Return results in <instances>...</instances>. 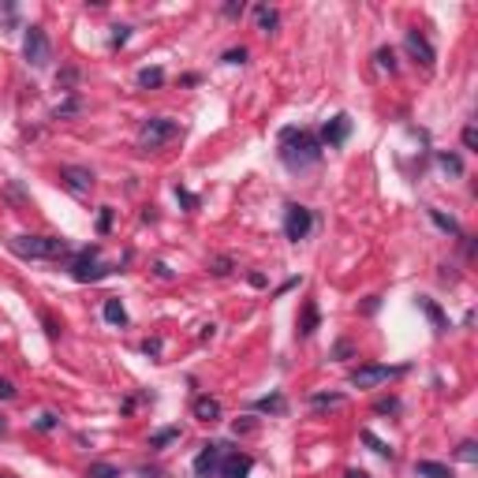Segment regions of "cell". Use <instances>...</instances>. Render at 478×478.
Returning <instances> with one entry per match:
<instances>
[{
  "label": "cell",
  "instance_id": "obj_20",
  "mask_svg": "<svg viewBox=\"0 0 478 478\" xmlns=\"http://www.w3.org/2000/svg\"><path fill=\"white\" fill-rule=\"evenodd\" d=\"M430 220L441 228V232H448V236H459V225H456V220H452V217H445V213H441V209H433V206H430Z\"/></svg>",
  "mask_w": 478,
  "mask_h": 478
},
{
  "label": "cell",
  "instance_id": "obj_34",
  "mask_svg": "<svg viewBox=\"0 0 478 478\" xmlns=\"http://www.w3.org/2000/svg\"><path fill=\"white\" fill-rule=\"evenodd\" d=\"M247 60V49H228L225 53V64H243Z\"/></svg>",
  "mask_w": 478,
  "mask_h": 478
},
{
  "label": "cell",
  "instance_id": "obj_24",
  "mask_svg": "<svg viewBox=\"0 0 478 478\" xmlns=\"http://www.w3.org/2000/svg\"><path fill=\"white\" fill-rule=\"evenodd\" d=\"M179 437V426H168V430H157L150 437V448H161V445H168V441H176Z\"/></svg>",
  "mask_w": 478,
  "mask_h": 478
},
{
  "label": "cell",
  "instance_id": "obj_16",
  "mask_svg": "<svg viewBox=\"0 0 478 478\" xmlns=\"http://www.w3.org/2000/svg\"><path fill=\"white\" fill-rule=\"evenodd\" d=\"M415 475L418 478H452V471L445 464H433V459H418L415 464Z\"/></svg>",
  "mask_w": 478,
  "mask_h": 478
},
{
  "label": "cell",
  "instance_id": "obj_2",
  "mask_svg": "<svg viewBox=\"0 0 478 478\" xmlns=\"http://www.w3.org/2000/svg\"><path fill=\"white\" fill-rule=\"evenodd\" d=\"M12 251L19 254V258L53 262V258H64L71 247H67V239H60V236H15L12 239Z\"/></svg>",
  "mask_w": 478,
  "mask_h": 478
},
{
  "label": "cell",
  "instance_id": "obj_42",
  "mask_svg": "<svg viewBox=\"0 0 478 478\" xmlns=\"http://www.w3.org/2000/svg\"><path fill=\"white\" fill-rule=\"evenodd\" d=\"M176 198H179V202H183V206H194V194H187V191H179V187H176Z\"/></svg>",
  "mask_w": 478,
  "mask_h": 478
},
{
  "label": "cell",
  "instance_id": "obj_21",
  "mask_svg": "<svg viewBox=\"0 0 478 478\" xmlns=\"http://www.w3.org/2000/svg\"><path fill=\"white\" fill-rule=\"evenodd\" d=\"M314 329H318V306L306 303V306H303V326H299V332H303V337H310Z\"/></svg>",
  "mask_w": 478,
  "mask_h": 478
},
{
  "label": "cell",
  "instance_id": "obj_4",
  "mask_svg": "<svg viewBox=\"0 0 478 478\" xmlns=\"http://www.w3.org/2000/svg\"><path fill=\"white\" fill-rule=\"evenodd\" d=\"M23 56H27L30 67H45L53 60V45H49L45 27H27V38H23Z\"/></svg>",
  "mask_w": 478,
  "mask_h": 478
},
{
  "label": "cell",
  "instance_id": "obj_36",
  "mask_svg": "<svg viewBox=\"0 0 478 478\" xmlns=\"http://www.w3.org/2000/svg\"><path fill=\"white\" fill-rule=\"evenodd\" d=\"M225 15H228V19H239V15H243V0H232V4H225Z\"/></svg>",
  "mask_w": 478,
  "mask_h": 478
},
{
  "label": "cell",
  "instance_id": "obj_7",
  "mask_svg": "<svg viewBox=\"0 0 478 478\" xmlns=\"http://www.w3.org/2000/svg\"><path fill=\"white\" fill-rule=\"evenodd\" d=\"M404 370V366H358L352 374V385L355 389H374V385H385L389 378H396V374Z\"/></svg>",
  "mask_w": 478,
  "mask_h": 478
},
{
  "label": "cell",
  "instance_id": "obj_8",
  "mask_svg": "<svg viewBox=\"0 0 478 478\" xmlns=\"http://www.w3.org/2000/svg\"><path fill=\"white\" fill-rule=\"evenodd\" d=\"M251 467H254V459L247 456V452H225V456H220V467H217V475L220 478H247L251 475Z\"/></svg>",
  "mask_w": 478,
  "mask_h": 478
},
{
  "label": "cell",
  "instance_id": "obj_23",
  "mask_svg": "<svg viewBox=\"0 0 478 478\" xmlns=\"http://www.w3.org/2000/svg\"><path fill=\"white\" fill-rule=\"evenodd\" d=\"M79 109H82V101H79V98H67L64 105H56V109H53V120H67V116L79 113Z\"/></svg>",
  "mask_w": 478,
  "mask_h": 478
},
{
  "label": "cell",
  "instance_id": "obj_38",
  "mask_svg": "<svg viewBox=\"0 0 478 478\" xmlns=\"http://www.w3.org/2000/svg\"><path fill=\"white\" fill-rule=\"evenodd\" d=\"M464 146H467V150L478 146V131H475V127H464Z\"/></svg>",
  "mask_w": 478,
  "mask_h": 478
},
{
  "label": "cell",
  "instance_id": "obj_15",
  "mask_svg": "<svg viewBox=\"0 0 478 478\" xmlns=\"http://www.w3.org/2000/svg\"><path fill=\"white\" fill-rule=\"evenodd\" d=\"M254 15H258V30H262V34H273V30L280 27L277 8H269V4H258V8H254Z\"/></svg>",
  "mask_w": 478,
  "mask_h": 478
},
{
  "label": "cell",
  "instance_id": "obj_44",
  "mask_svg": "<svg viewBox=\"0 0 478 478\" xmlns=\"http://www.w3.org/2000/svg\"><path fill=\"white\" fill-rule=\"evenodd\" d=\"M344 478H370V475H366V471H348Z\"/></svg>",
  "mask_w": 478,
  "mask_h": 478
},
{
  "label": "cell",
  "instance_id": "obj_29",
  "mask_svg": "<svg viewBox=\"0 0 478 478\" xmlns=\"http://www.w3.org/2000/svg\"><path fill=\"white\" fill-rule=\"evenodd\" d=\"M456 456L464 459V464H475V459H478V445H475V441H464V445L456 448Z\"/></svg>",
  "mask_w": 478,
  "mask_h": 478
},
{
  "label": "cell",
  "instance_id": "obj_43",
  "mask_svg": "<svg viewBox=\"0 0 478 478\" xmlns=\"http://www.w3.org/2000/svg\"><path fill=\"white\" fill-rule=\"evenodd\" d=\"M139 478H165V471H157V467H153V471H142Z\"/></svg>",
  "mask_w": 478,
  "mask_h": 478
},
{
  "label": "cell",
  "instance_id": "obj_6",
  "mask_svg": "<svg viewBox=\"0 0 478 478\" xmlns=\"http://www.w3.org/2000/svg\"><path fill=\"white\" fill-rule=\"evenodd\" d=\"M314 228V213L306 206H288V217H284V236L292 239V243H299V239H306Z\"/></svg>",
  "mask_w": 478,
  "mask_h": 478
},
{
  "label": "cell",
  "instance_id": "obj_9",
  "mask_svg": "<svg viewBox=\"0 0 478 478\" xmlns=\"http://www.w3.org/2000/svg\"><path fill=\"white\" fill-rule=\"evenodd\" d=\"M220 456H225V445H217V441H209V445H202L198 459H194V475H198V478H209V475H217V467H220Z\"/></svg>",
  "mask_w": 478,
  "mask_h": 478
},
{
  "label": "cell",
  "instance_id": "obj_41",
  "mask_svg": "<svg viewBox=\"0 0 478 478\" xmlns=\"http://www.w3.org/2000/svg\"><path fill=\"white\" fill-rule=\"evenodd\" d=\"M378 411H381V415H385V411H400V404H396V400H381Z\"/></svg>",
  "mask_w": 478,
  "mask_h": 478
},
{
  "label": "cell",
  "instance_id": "obj_19",
  "mask_svg": "<svg viewBox=\"0 0 478 478\" xmlns=\"http://www.w3.org/2000/svg\"><path fill=\"white\" fill-rule=\"evenodd\" d=\"M437 165H441V172H448V176H464V161H459L456 153H448V150L437 153Z\"/></svg>",
  "mask_w": 478,
  "mask_h": 478
},
{
  "label": "cell",
  "instance_id": "obj_1",
  "mask_svg": "<svg viewBox=\"0 0 478 478\" xmlns=\"http://www.w3.org/2000/svg\"><path fill=\"white\" fill-rule=\"evenodd\" d=\"M280 157H284L288 168H310V165L321 161V142L314 139L310 131L284 127V131H280Z\"/></svg>",
  "mask_w": 478,
  "mask_h": 478
},
{
  "label": "cell",
  "instance_id": "obj_33",
  "mask_svg": "<svg viewBox=\"0 0 478 478\" xmlns=\"http://www.w3.org/2000/svg\"><path fill=\"white\" fill-rule=\"evenodd\" d=\"M109 228H113V209H101V217H98V232H109Z\"/></svg>",
  "mask_w": 478,
  "mask_h": 478
},
{
  "label": "cell",
  "instance_id": "obj_31",
  "mask_svg": "<svg viewBox=\"0 0 478 478\" xmlns=\"http://www.w3.org/2000/svg\"><path fill=\"white\" fill-rule=\"evenodd\" d=\"M34 426H38V430H41V433H49V430H56V426H60V418L45 411V415H41V418H38V422H34Z\"/></svg>",
  "mask_w": 478,
  "mask_h": 478
},
{
  "label": "cell",
  "instance_id": "obj_22",
  "mask_svg": "<svg viewBox=\"0 0 478 478\" xmlns=\"http://www.w3.org/2000/svg\"><path fill=\"white\" fill-rule=\"evenodd\" d=\"M258 411L284 415V396H280V392H273V396H262V400H258Z\"/></svg>",
  "mask_w": 478,
  "mask_h": 478
},
{
  "label": "cell",
  "instance_id": "obj_27",
  "mask_svg": "<svg viewBox=\"0 0 478 478\" xmlns=\"http://www.w3.org/2000/svg\"><path fill=\"white\" fill-rule=\"evenodd\" d=\"M310 404L314 407H337V404H344V396H340V392H329V396H326V392H318Z\"/></svg>",
  "mask_w": 478,
  "mask_h": 478
},
{
  "label": "cell",
  "instance_id": "obj_40",
  "mask_svg": "<svg viewBox=\"0 0 478 478\" xmlns=\"http://www.w3.org/2000/svg\"><path fill=\"white\" fill-rule=\"evenodd\" d=\"M0 400H15V385L4 381V378H0Z\"/></svg>",
  "mask_w": 478,
  "mask_h": 478
},
{
  "label": "cell",
  "instance_id": "obj_17",
  "mask_svg": "<svg viewBox=\"0 0 478 478\" xmlns=\"http://www.w3.org/2000/svg\"><path fill=\"white\" fill-rule=\"evenodd\" d=\"M105 321L109 326H127V310L120 299H105Z\"/></svg>",
  "mask_w": 478,
  "mask_h": 478
},
{
  "label": "cell",
  "instance_id": "obj_14",
  "mask_svg": "<svg viewBox=\"0 0 478 478\" xmlns=\"http://www.w3.org/2000/svg\"><path fill=\"white\" fill-rule=\"evenodd\" d=\"M418 310H422V314H426V318H430V321H433V329H437V332H445V329H448V321H445V314H441V306H437V303H433V299H426V295H418Z\"/></svg>",
  "mask_w": 478,
  "mask_h": 478
},
{
  "label": "cell",
  "instance_id": "obj_35",
  "mask_svg": "<svg viewBox=\"0 0 478 478\" xmlns=\"http://www.w3.org/2000/svg\"><path fill=\"white\" fill-rule=\"evenodd\" d=\"M142 352H146V355H161V337H150V340H142Z\"/></svg>",
  "mask_w": 478,
  "mask_h": 478
},
{
  "label": "cell",
  "instance_id": "obj_37",
  "mask_svg": "<svg viewBox=\"0 0 478 478\" xmlns=\"http://www.w3.org/2000/svg\"><path fill=\"white\" fill-rule=\"evenodd\" d=\"M127 38H131V27H116V34H113V45H127Z\"/></svg>",
  "mask_w": 478,
  "mask_h": 478
},
{
  "label": "cell",
  "instance_id": "obj_26",
  "mask_svg": "<svg viewBox=\"0 0 478 478\" xmlns=\"http://www.w3.org/2000/svg\"><path fill=\"white\" fill-rule=\"evenodd\" d=\"M87 478H120V471H116L113 464H90Z\"/></svg>",
  "mask_w": 478,
  "mask_h": 478
},
{
  "label": "cell",
  "instance_id": "obj_10",
  "mask_svg": "<svg viewBox=\"0 0 478 478\" xmlns=\"http://www.w3.org/2000/svg\"><path fill=\"white\" fill-rule=\"evenodd\" d=\"M348 135H352V116H348V113H337L326 127H321V139H326V146H344Z\"/></svg>",
  "mask_w": 478,
  "mask_h": 478
},
{
  "label": "cell",
  "instance_id": "obj_11",
  "mask_svg": "<svg viewBox=\"0 0 478 478\" xmlns=\"http://www.w3.org/2000/svg\"><path fill=\"white\" fill-rule=\"evenodd\" d=\"M404 45H407V53H411V56L418 60V64H422L426 71H430V67H433V60H437V56H433V45H430V41H426L418 30H407V34H404Z\"/></svg>",
  "mask_w": 478,
  "mask_h": 478
},
{
  "label": "cell",
  "instance_id": "obj_30",
  "mask_svg": "<svg viewBox=\"0 0 478 478\" xmlns=\"http://www.w3.org/2000/svg\"><path fill=\"white\" fill-rule=\"evenodd\" d=\"M209 269L217 273V277H225V273H232V258H228V254H220V258L209 262Z\"/></svg>",
  "mask_w": 478,
  "mask_h": 478
},
{
  "label": "cell",
  "instance_id": "obj_18",
  "mask_svg": "<svg viewBox=\"0 0 478 478\" xmlns=\"http://www.w3.org/2000/svg\"><path fill=\"white\" fill-rule=\"evenodd\" d=\"M139 87H142V90L165 87V71H161V67H142V71H139Z\"/></svg>",
  "mask_w": 478,
  "mask_h": 478
},
{
  "label": "cell",
  "instance_id": "obj_25",
  "mask_svg": "<svg viewBox=\"0 0 478 478\" xmlns=\"http://www.w3.org/2000/svg\"><path fill=\"white\" fill-rule=\"evenodd\" d=\"M363 441H366V445H370L374 452H378V456H385V459H392V448L385 445V441H378V437H374V433H370V430H363Z\"/></svg>",
  "mask_w": 478,
  "mask_h": 478
},
{
  "label": "cell",
  "instance_id": "obj_45",
  "mask_svg": "<svg viewBox=\"0 0 478 478\" xmlns=\"http://www.w3.org/2000/svg\"><path fill=\"white\" fill-rule=\"evenodd\" d=\"M4 430H8V422H4V418H0V437H4Z\"/></svg>",
  "mask_w": 478,
  "mask_h": 478
},
{
  "label": "cell",
  "instance_id": "obj_46",
  "mask_svg": "<svg viewBox=\"0 0 478 478\" xmlns=\"http://www.w3.org/2000/svg\"><path fill=\"white\" fill-rule=\"evenodd\" d=\"M0 478H12V475H0Z\"/></svg>",
  "mask_w": 478,
  "mask_h": 478
},
{
  "label": "cell",
  "instance_id": "obj_5",
  "mask_svg": "<svg viewBox=\"0 0 478 478\" xmlns=\"http://www.w3.org/2000/svg\"><path fill=\"white\" fill-rule=\"evenodd\" d=\"M98 247H87V251L79 254V258H75V266H71V277L79 280V284H93V280H101V277H109V273H113L116 266H101L98 262Z\"/></svg>",
  "mask_w": 478,
  "mask_h": 478
},
{
  "label": "cell",
  "instance_id": "obj_3",
  "mask_svg": "<svg viewBox=\"0 0 478 478\" xmlns=\"http://www.w3.org/2000/svg\"><path fill=\"white\" fill-rule=\"evenodd\" d=\"M172 139H179V124H176V120H168V116L142 120V127H139V150L142 153L161 150L165 142H172Z\"/></svg>",
  "mask_w": 478,
  "mask_h": 478
},
{
  "label": "cell",
  "instance_id": "obj_39",
  "mask_svg": "<svg viewBox=\"0 0 478 478\" xmlns=\"http://www.w3.org/2000/svg\"><path fill=\"white\" fill-rule=\"evenodd\" d=\"M0 19H4V27H15V8L4 4V8H0Z\"/></svg>",
  "mask_w": 478,
  "mask_h": 478
},
{
  "label": "cell",
  "instance_id": "obj_32",
  "mask_svg": "<svg viewBox=\"0 0 478 478\" xmlns=\"http://www.w3.org/2000/svg\"><path fill=\"white\" fill-rule=\"evenodd\" d=\"M75 79H79V71H71V67H67L64 75H56V87H64V90H71L75 87Z\"/></svg>",
  "mask_w": 478,
  "mask_h": 478
},
{
  "label": "cell",
  "instance_id": "obj_13",
  "mask_svg": "<svg viewBox=\"0 0 478 478\" xmlns=\"http://www.w3.org/2000/svg\"><path fill=\"white\" fill-rule=\"evenodd\" d=\"M191 411H194L198 422H217V418H220V400L217 396H198L191 404Z\"/></svg>",
  "mask_w": 478,
  "mask_h": 478
},
{
  "label": "cell",
  "instance_id": "obj_28",
  "mask_svg": "<svg viewBox=\"0 0 478 478\" xmlns=\"http://www.w3.org/2000/svg\"><path fill=\"white\" fill-rule=\"evenodd\" d=\"M378 67H385V71H396V53H392V49H378Z\"/></svg>",
  "mask_w": 478,
  "mask_h": 478
},
{
  "label": "cell",
  "instance_id": "obj_12",
  "mask_svg": "<svg viewBox=\"0 0 478 478\" xmlns=\"http://www.w3.org/2000/svg\"><path fill=\"white\" fill-rule=\"evenodd\" d=\"M60 179H64L75 194H87L93 187V172H90V168H79V165H64V168H60Z\"/></svg>",
  "mask_w": 478,
  "mask_h": 478
}]
</instances>
